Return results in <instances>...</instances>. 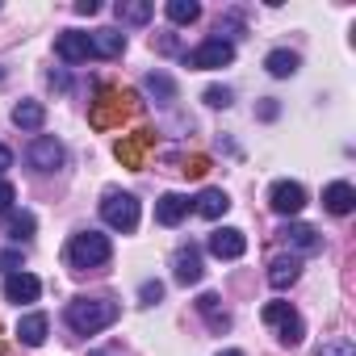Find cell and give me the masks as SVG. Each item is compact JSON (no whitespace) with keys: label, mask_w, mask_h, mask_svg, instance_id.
<instances>
[{"label":"cell","mask_w":356,"mask_h":356,"mask_svg":"<svg viewBox=\"0 0 356 356\" xmlns=\"http://www.w3.org/2000/svg\"><path fill=\"white\" fill-rule=\"evenodd\" d=\"M122 314V306L113 298H72L67 310H63V323L76 331V335H97L105 327H113Z\"/></svg>","instance_id":"cell-1"},{"label":"cell","mask_w":356,"mask_h":356,"mask_svg":"<svg viewBox=\"0 0 356 356\" xmlns=\"http://www.w3.org/2000/svg\"><path fill=\"white\" fill-rule=\"evenodd\" d=\"M67 264L72 268H101V264H109V256H113V243H109V235H101V231H76L72 235V243H67Z\"/></svg>","instance_id":"cell-2"},{"label":"cell","mask_w":356,"mask_h":356,"mask_svg":"<svg viewBox=\"0 0 356 356\" xmlns=\"http://www.w3.org/2000/svg\"><path fill=\"white\" fill-rule=\"evenodd\" d=\"M130 101H134L130 92H122V88H113V84H101V92H97V101H92V109H88L92 126H97V130L122 126V122L134 113V105H130Z\"/></svg>","instance_id":"cell-3"},{"label":"cell","mask_w":356,"mask_h":356,"mask_svg":"<svg viewBox=\"0 0 356 356\" xmlns=\"http://www.w3.org/2000/svg\"><path fill=\"white\" fill-rule=\"evenodd\" d=\"M138 197L134 193H118V189H109L105 197H101V218H105V227L109 231H122V235H130L134 227H138Z\"/></svg>","instance_id":"cell-4"},{"label":"cell","mask_w":356,"mask_h":356,"mask_svg":"<svg viewBox=\"0 0 356 356\" xmlns=\"http://www.w3.org/2000/svg\"><path fill=\"white\" fill-rule=\"evenodd\" d=\"M260 318L277 331V339H281L285 348H298V343H302V335H306V323H302V314H298L289 302H268Z\"/></svg>","instance_id":"cell-5"},{"label":"cell","mask_w":356,"mask_h":356,"mask_svg":"<svg viewBox=\"0 0 356 356\" xmlns=\"http://www.w3.org/2000/svg\"><path fill=\"white\" fill-rule=\"evenodd\" d=\"M231 63H235L231 38H206L202 47L185 51V67H193V72H214V67H231Z\"/></svg>","instance_id":"cell-6"},{"label":"cell","mask_w":356,"mask_h":356,"mask_svg":"<svg viewBox=\"0 0 356 356\" xmlns=\"http://www.w3.org/2000/svg\"><path fill=\"white\" fill-rule=\"evenodd\" d=\"M26 159H30L34 172H59L63 159H67V151H63V143H59L55 134H38V138L26 147Z\"/></svg>","instance_id":"cell-7"},{"label":"cell","mask_w":356,"mask_h":356,"mask_svg":"<svg viewBox=\"0 0 356 356\" xmlns=\"http://www.w3.org/2000/svg\"><path fill=\"white\" fill-rule=\"evenodd\" d=\"M172 277H176V285H197L202 277H206V268H202V248L197 243H181L172 252Z\"/></svg>","instance_id":"cell-8"},{"label":"cell","mask_w":356,"mask_h":356,"mask_svg":"<svg viewBox=\"0 0 356 356\" xmlns=\"http://www.w3.org/2000/svg\"><path fill=\"white\" fill-rule=\"evenodd\" d=\"M268 206H273V214H281V218H298L302 206H306V189H302L298 181H277V185L268 189Z\"/></svg>","instance_id":"cell-9"},{"label":"cell","mask_w":356,"mask_h":356,"mask_svg":"<svg viewBox=\"0 0 356 356\" xmlns=\"http://www.w3.org/2000/svg\"><path fill=\"white\" fill-rule=\"evenodd\" d=\"M277 235L293 248V256H314V252H323V235H318L314 227H306V222H285Z\"/></svg>","instance_id":"cell-10"},{"label":"cell","mask_w":356,"mask_h":356,"mask_svg":"<svg viewBox=\"0 0 356 356\" xmlns=\"http://www.w3.org/2000/svg\"><path fill=\"white\" fill-rule=\"evenodd\" d=\"M206 248H210V256H218V260H239V256L248 252V235L235 231V227H218V231L206 239Z\"/></svg>","instance_id":"cell-11"},{"label":"cell","mask_w":356,"mask_h":356,"mask_svg":"<svg viewBox=\"0 0 356 356\" xmlns=\"http://www.w3.org/2000/svg\"><path fill=\"white\" fill-rule=\"evenodd\" d=\"M38 293H42V281L34 273H9L5 277V302L30 306V302H38Z\"/></svg>","instance_id":"cell-12"},{"label":"cell","mask_w":356,"mask_h":356,"mask_svg":"<svg viewBox=\"0 0 356 356\" xmlns=\"http://www.w3.org/2000/svg\"><path fill=\"white\" fill-rule=\"evenodd\" d=\"M55 55H59L63 63H88V59H92V42H88V34H80V30H63V34L55 38Z\"/></svg>","instance_id":"cell-13"},{"label":"cell","mask_w":356,"mask_h":356,"mask_svg":"<svg viewBox=\"0 0 356 356\" xmlns=\"http://www.w3.org/2000/svg\"><path fill=\"white\" fill-rule=\"evenodd\" d=\"M189 210H193V202H189L185 193H163V197L155 202V222H159V227H181V222L189 218Z\"/></svg>","instance_id":"cell-14"},{"label":"cell","mask_w":356,"mask_h":356,"mask_svg":"<svg viewBox=\"0 0 356 356\" xmlns=\"http://www.w3.org/2000/svg\"><path fill=\"white\" fill-rule=\"evenodd\" d=\"M151 143H155L151 130H134V134H122V138L113 143V155H118L126 168H138V163H143V151H147Z\"/></svg>","instance_id":"cell-15"},{"label":"cell","mask_w":356,"mask_h":356,"mask_svg":"<svg viewBox=\"0 0 356 356\" xmlns=\"http://www.w3.org/2000/svg\"><path fill=\"white\" fill-rule=\"evenodd\" d=\"M352 206H356V189H352L348 181H331V185L323 189V210H327V214L343 218V214H352Z\"/></svg>","instance_id":"cell-16"},{"label":"cell","mask_w":356,"mask_h":356,"mask_svg":"<svg viewBox=\"0 0 356 356\" xmlns=\"http://www.w3.org/2000/svg\"><path fill=\"white\" fill-rule=\"evenodd\" d=\"M92 59H122L126 55V34L122 30H92Z\"/></svg>","instance_id":"cell-17"},{"label":"cell","mask_w":356,"mask_h":356,"mask_svg":"<svg viewBox=\"0 0 356 356\" xmlns=\"http://www.w3.org/2000/svg\"><path fill=\"white\" fill-rule=\"evenodd\" d=\"M298 277H302V256H277L273 264H268V285L273 289H289V285H298Z\"/></svg>","instance_id":"cell-18"},{"label":"cell","mask_w":356,"mask_h":356,"mask_svg":"<svg viewBox=\"0 0 356 356\" xmlns=\"http://www.w3.org/2000/svg\"><path fill=\"white\" fill-rule=\"evenodd\" d=\"M47 331H51V318H47L42 310H30V314H22V323H17V339H22L26 348H42V343H47Z\"/></svg>","instance_id":"cell-19"},{"label":"cell","mask_w":356,"mask_h":356,"mask_svg":"<svg viewBox=\"0 0 356 356\" xmlns=\"http://www.w3.org/2000/svg\"><path fill=\"white\" fill-rule=\"evenodd\" d=\"M197 314L206 318L210 331H218V335L231 331V314L222 310V298H218V293H202V298H197Z\"/></svg>","instance_id":"cell-20"},{"label":"cell","mask_w":356,"mask_h":356,"mask_svg":"<svg viewBox=\"0 0 356 356\" xmlns=\"http://www.w3.org/2000/svg\"><path fill=\"white\" fill-rule=\"evenodd\" d=\"M143 92L155 97V105H172L176 101V80L168 72H147L143 76Z\"/></svg>","instance_id":"cell-21"},{"label":"cell","mask_w":356,"mask_h":356,"mask_svg":"<svg viewBox=\"0 0 356 356\" xmlns=\"http://www.w3.org/2000/svg\"><path fill=\"white\" fill-rule=\"evenodd\" d=\"M193 210H197L202 218H210V222H214V218H222V214L231 210V197H227L222 189H202V193H197V202H193Z\"/></svg>","instance_id":"cell-22"},{"label":"cell","mask_w":356,"mask_h":356,"mask_svg":"<svg viewBox=\"0 0 356 356\" xmlns=\"http://www.w3.org/2000/svg\"><path fill=\"white\" fill-rule=\"evenodd\" d=\"M42 122H47V105H42V101H17V105H13V126H22V130H42Z\"/></svg>","instance_id":"cell-23"},{"label":"cell","mask_w":356,"mask_h":356,"mask_svg":"<svg viewBox=\"0 0 356 356\" xmlns=\"http://www.w3.org/2000/svg\"><path fill=\"white\" fill-rule=\"evenodd\" d=\"M163 13H168L172 26H193V22L202 17V5H197V0H168Z\"/></svg>","instance_id":"cell-24"},{"label":"cell","mask_w":356,"mask_h":356,"mask_svg":"<svg viewBox=\"0 0 356 356\" xmlns=\"http://www.w3.org/2000/svg\"><path fill=\"white\" fill-rule=\"evenodd\" d=\"M113 13H118V22H126V26H147L155 9L147 5V0H118Z\"/></svg>","instance_id":"cell-25"},{"label":"cell","mask_w":356,"mask_h":356,"mask_svg":"<svg viewBox=\"0 0 356 356\" xmlns=\"http://www.w3.org/2000/svg\"><path fill=\"white\" fill-rule=\"evenodd\" d=\"M264 67H268V76H277V80H285V76H293V72L302 67V59H298L293 51H268V59H264Z\"/></svg>","instance_id":"cell-26"},{"label":"cell","mask_w":356,"mask_h":356,"mask_svg":"<svg viewBox=\"0 0 356 356\" xmlns=\"http://www.w3.org/2000/svg\"><path fill=\"white\" fill-rule=\"evenodd\" d=\"M34 227H38V218H34L30 210H22V214H13V218H9V235H13L17 243L34 239Z\"/></svg>","instance_id":"cell-27"},{"label":"cell","mask_w":356,"mask_h":356,"mask_svg":"<svg viewBox=\"0 0 356 356\" xmlns=\"http://www.w3.org/2000/svg\"><path fill=\"white\" fill-rule=\"evenodd\" d=\"M314 356H356V343H352L348 335H335V339H327Z\"/></svg>","instance_id":"cell-28"},{"label":"cell","mask_w":356,"mask_h":356,"mask_svg":"<svg viewBox=\"0 0 356 356\" xmlns=\"http://www.w3.org/2000/svg\"><path fill=\"white\" fill-rule=\"evenodd\" d=\"M163 302V281H143L138 285V306H159Z\"/></svg>","instance_id":"cell-29"},{"label":"cell","mask_w":356,"mask_h":356,"mask_svg":"<svg viewBox=\"0 0 356 356\" xmlns=\"http://www.w3.org/2000/svg\"><path fill=\"white\" fill-rule=\"evenodd\" d=\"M202 101H206L210 109H227V105H231V88H218V84H214V88L202 92Z\"/></svg>","instance_id":"cell-30"},{"label":"cell","mask_w":356,"mask_h":356,"mask_svg":"<svg viewBox=\"0 0 356 356\" xmlns=\"http://www.w3.org/2000/svg\"><path fill=\"white\" fill-rule=\"evenodd\" d=\"M13 202H17V189H13L9 181H0V214H9V210H13Z\"/></svg>","instance_id":"cell-31"},{"label":"cell","mask_w":356,"mask_h":356,"mask_svg":"<svg viewBox=\"0 0 356 356\" xmlns=\"http://www.w3.org/2000/svg\"><path fill=\"white\" fill-rule=\"evenodd\" d=\"M206 168H210V159H206V155H193V159H185L181 172H185V176H206Z\"/></svg>","instance_id":"cell-32"},{"label":"cell","mask_w":356,"mask_h":356,"mask_svg":"<svg viewBox=\"0 0 356 356\" xmlns=\"http://www.w3.org/2000/svg\"><path fill=\"white\" fill-rule=\"evenodd\" d=\"M0 268L5 273H22V252L13 248V252H0Z\"/></svg>","instance_id":"cell-33"},{"label":"cell","mask_w":356,"mask_h":356,"mask_svg":"<svg viewBox=\"0 0 356 356\" xmlns=\"http://www.w3.org/2000/svg\"><path fill=\"white\" fill-rule=\"evenodd\" d=\"M9 168H13V151L0 143V181H5V172H9Z\"/></svg>","instance_id":"cell-34"},{"label":"cell","mask_w":356,"mask_h":356,"mask_svg":"<svg viewBox=\"0 0 356 356\" xmlns=\"http://www.w3.org/2000/svg\"><path fill=\"white\" fill-rule=\"evenodd\" d=\"M97 9H101V5H97V0H76V13H80V17H92Z\"/></svg>","instance_id":"cell-35"},{"label":"cell","mask_w":356,"mask_h":356,"mask_svg":"<svg viewBox=\"0 0 356 356\" xmlns=\"http://www.w3.org/2000/svg\"><path fill=\"white\" fill-rule=\"evenodd\" d=\"M159 51H163V55H172V51H176V38H172V34H163V38H159Z\"/></svg>","instance_id":"cell-36"},{"label":"cell","mask_w":356,"mask_h":356,"mask_svg":"<svg viewBox=\"0 0 356 356\" xmlns=\"http://www.w3.org/2000/svg\"><path fill=\"white\" fill-rule=\"evenodd\" d=\"M218 356H243V352H239V348H222Z\"/></svg>","instance_id":"cell-37"},{"label":"cell","mask_w":356,"mask_h":356,"mask_svg":"<svg viewBox=\"0 0 356 356\" xmlns=\"http://www.w3.org/2000/svg\"><path fill=\"white\" fill-rule=\"evenodd\" d=\"M92 356H118V352H92Z\"/></svg>","instance_id":"cell-38"},{"label":"cell","mask_w":356,"mask_h":356,"mask_svg":"<svg viewBox=\"0 0 356 356\" xmlns=\"http://www.w3.org/2000/svg\"><path fill=\"white\" fill-rule=\"evenodd\" d=\"M0 80H5V72H0Z\"/></svg>","instance_id":"cell-39"}]
</instances>
